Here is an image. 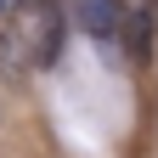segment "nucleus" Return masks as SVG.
I'll return each instance as SVG.
<instances>
[{"instance_id": "nucleus-4", "label": "nucleus", "mask_w": 158, "mask_h": 158, "mask_svg": "<svg viewBox=\"0 0 158 158\" xmlns=\"http://www.w3.org/2000/svg\"><path fill=\"white\" fill-rule=\"evenodd\" d=\"M62 34H68V17H56V23L40 34V45H34V62H28V68H45V62H56V51H62Z\"/></svg>"}, {"instance_id": "nucleus-1", "label": "nucleus", "mask_w": 158, "mask_h": 158, "mask_svg": "<svg viewBox=\"0 0 158 158\" xmlns=\"http://www.w3.org/2000/svg\"><path fill=\"white\" fill-rule=\"evenodd\" d=\"M56 0H11L6 6V28H0V68H28L40 34L56 23Z\"/></svg>"}, {"instance_id": "nucleus-2", "label": "nucleus", "mask_w": 158, "mask_h": 158, "mask_svg": "<svg viewBox=\"0 0 158 158\" xmlns=\"http://www.w3.org/2000/svg\"><path fill=\"white\" fill-rule=\"evenodd\" d=\"M68 23L90 40H118V23H124V0H73Z\"/></svg>"}, {"instance_id": "nucleus-3", "label": "nucleus", "mask_w": 158, "mask_h": 158, "mask_svg": "<svg viewBox=\"0 0 158 158\" xmlns=\"http://www.w3.org/2000/svg\"><path fill=\"white\" fill-rule=\"evenodd\" d=\"M152 23H158V17H141V11H130V6H124V23H118V45H124L135 62H147V56H152Z\"/></svg>"}]
</instances>
